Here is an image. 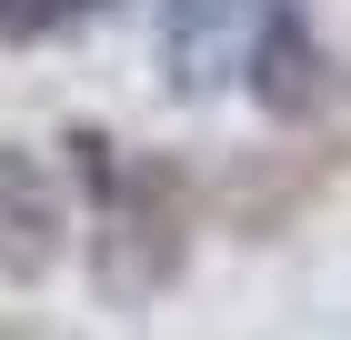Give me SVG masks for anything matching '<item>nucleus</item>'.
Listing matches in <instances>:
<instances>
[{
	"instance_id": "obj_4",
	"label": "nucleus",
	"mask_w": 351,
	"mask_h": 340,
	"mask_svg": "<svg viewBox=\"0 0 351 340\" xmlns=\"http://www.w3.org/2000/svg\"><path fill=\"white\" fill-rule=\"evenodd\" d=\"M151 10V51L171 90H211L251 51V0H141Z\"/></svg>"
},
{
	"instance_id": "obj_1",
	"label": "nucleus",
	"mask_w": 351,
	"mask_h": 340,
	"mask_svg": "<svg viewBox=\"0 0 351 340\" xmlns=\"http://www.w3.org/2000/svg\"><path fill=\"white\" fill-rule=\"evenodd\" d=\"M90 190V290L110 311H151L191 270V231H201V190L171 151H121L101 131H71Z\"/></svg>"
},
{
	"instance_id": "obj_3",
	"label": "nucleus",
	"mask_w": 351,
	"mask_h": 340,
	"mask_svg": "<svg viewBox=\"0 0 351 340\" xmlns=\"http://www.w3.org/2000/svg\"><path fill=\"white\" fill-rule=\"evenodd\" d=\"M60 250H71V190H60V170L40 151H21V140H0V280L10 290L51 280Z\"/></svg>"
},
{
	"instance_id": "obj_6",
	"label": "nucleus",
	"mask_w": 351,
	"mask_h": 340,
	"mask_svg": "<svg viewBox=\"0 0 351 340\" xmlns=\"http://www.w3.org/2000/svg\"><path fill=\"white\" fill-rule=\"evenodd\" d=\"M0 340H40V330H21V320H0Z\"/></svg>"
},
{
	"instance_id": "obj_5",
	"label": "nucleus",
	"mask_w": 351,
	"mask_h": 340,
	"mask_svg": "<svg viewBox=\"0 0 351 340\" xmlns=\"http://www.w3.org/2000/svg\"><path fill=\"white\" fill-rule=\"evenodd\" d=\"M81 21H101V0H0V40H10V51H40V40H71Z\"/></svg>"
},
{
	"instance_id": "obj_2",
	"label": "nucleus",
	"mask_w": 351,
	"mask_h": 340,
	"mask_svg": "<svg viewBox=\"0 0 351 340\" xmlns=\"http://www.w3.org/2000/svg\"><path fill=\"white\" fill-rule=\"evenodd\" d=\"M241 70H251V101H261L281 131H311V120L341 101V60L322 51V30H311V10H301V0H271L261 21H251Z\"/></svg>"
}]
</instances>
